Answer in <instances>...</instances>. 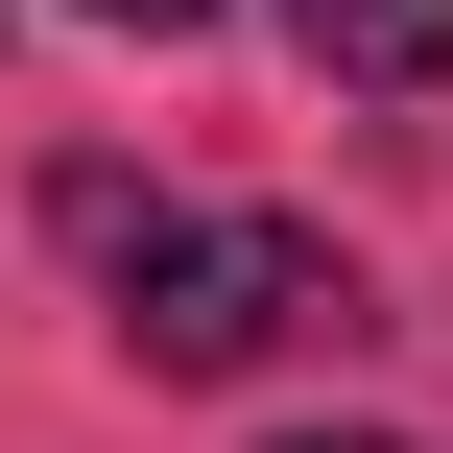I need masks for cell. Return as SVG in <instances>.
I'll return each mask as SVG.
<instances>
[{
    "mask_svg": "<svg viewBox=\"0 0 453 453\" xmlns=\"http://www.w3.org/2000/svg\"><path fill=\"white\" fill-rule=\"evenodd\" d=\"M287 453H406V430H287Z\"/></svg>",
    "mask_w": 453,
    "mask_h": 453,
    "instance_id": "4",
    "label": "cell"
},
{
    "mask_svg": "<svg viewBox=\"0 0 453 453\" xmlns=\"http://www.w3.org/2000/svg\"><path fill=\"white\" fill-rule=\"evenodd\" d=\"M96 24H215V0H96Z\"/></svg>",
    "mask_w": 453,
    "mask_h": 453,
    "instance_id": "3",
    "label": "cell"
},
{
    "mask_svg": "<svg viewBox=\"0 0 453 453\" xmlns=\"http://www.w3.org/2000/svg\"><path fill=\"white\" fill-rule=\"evenodd\" d=\"M358 287H334V239H287V215H143L119 239V334H143V382H263L287 334H334Z\"/></svg>",
    "mask_w": 453,
    "mask_h": 453,
    "instance_id": "1",
    "label": "cell"
},
{
    "mask_svg": "<svg viewBox=\"0 0 453 453\" xmlns=\"http://www.w3.org/2000/svg\"><path fill=\"white\" fill-rule=\"evenodd\" d=\"M287 48H311L334 96H430L453 72V0H287Z\"/></svg>",
    "mask_w": 453,
    "mask_h": 453,
    "instance_id": "2",
    "label": "cell"
}]
</instances>
